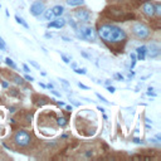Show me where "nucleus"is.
Segmentation results:
<instances>
[{"label":"nucleus","instance_id":"nucleus-1","mask_svg":"<svg viewBox=\"0 0 161 161\" xmlns=\"http://www.w3.org/2000/svg\"><path fill=\"white\" fill-rule=\"evenodd\" d=\"M98 35L101 36L102 40L108 42V43L123 42L127 38V35H126L123 29H121V28H118L116 25H111V24L101 25L99 29H98Z\"/></svg>","mask_w":161,"mask_h":161},{"label":"nucleus","instance_id":"nucleus-2","mask_svg":"<svg viewBox=\"0 0 161 161\" xmlns=\"http://www.w3.org/2000/svg\"><path fill=\"white\" fill-rule=\"evenodd\" d=\"M132 33L136 38L138 39H147L150 36V29L148 26H146L145 24H141V23H136L132 25Z\"/></svg>","mask_w":161,"mask_h":161},{"label":"nucleus","instance_id":"nucleus-3","mask_svg":"<svg viewBox=\"0 0 161 161\" xmlns=\"http://www.w3.org/2000/svg\"><path fill=\"white\" fill-rule=\"evenodd\" d=\"M14 141H15V143H16L18 146L25 147V146H28L29 142H30V135H29L26 131H24V130H19V131L15 133V136H14Z\"/></svg>","mask_w":161,"mask_h":161},{"label":"nucleus","instance_id":"nucleus-4","mask_svg":"<svg viewBox=\"0 0 161 161\" xmlns=\"http://www.w3.org/2000/svg\"><path fill=\"white\" fill-rule=\"evenodd\" d=\"M44 10H45V5H44V3L40 1V0H36V1H34V3L30 5V14L34 15V16L42 15Z\"/></svg>","mask_w":161,"mask_h":161},{"label":"nucleus","instance_id":"nucleus-5","mask_svg":"<svg viewBox=\"0 0 161 161\" xmlns=\"http://www.w3.org/2000/svg\"><path fill=\"white\" fill-rule=\"evenodd\" d=\"M77 29L83 34L86 40H94V30H93L92 26H89V25H80Z\"/></svg>","mask_w":161,"mask_h":161},{"label":"nucleus","instance_id":"nucleus-6","mask_svg":"<svg viewBox=\"0 0 161 161\" xmlns=\"http://www.w3.org/2000/svg\"><path fill=\"white\" fill-rule=\"evenodd\" d=\"M74 16L77 18L78 21L88 23L89 19H91V13H89L87 9H78V10L74 11Z\"/></svg>","mask_w":161,"mask_h":161},{"label":"nucleus","instance_id":"nucleus-7","mask_svg":"<svg viewBox=\"0 0 161 161\" xmlns=\"http://www.w3.org/2000/svg\"><path fill=\"white\" fill-rule=\"evenodd\" d=\"M147 50H146V54H148V57L151 58H156L158 54H160V45L157 43H151L148 47H146Z\"/></svg>","mask_w":161,"mask_h":161},{"label":"nucleus","instance_id":"nucleus-8","mask_svg":"<svg viewBox=\"0 0 161 161\" xmlns=\"http://www.w3.org/2000/svg\"><path fill=\"white\" fill-rule=\"evenodd\" d=\"M65 25V19H63L62 16H57V19H53L52 21L48 23V28H57L60 29Z\"/></svg>","mask_w":161,"mask_h":161},{"label":"nucleus","instance_id":"nucleus-9","mask_svg":"<svg viewBox=\"0 0 161 161\" xmlns=\"http://www.w3.org/2000/svg\"><path fill=\"white\" fill-rule=\"evenodd\" d=\"M142 11L147 16H153L155 15V5L152 3H150V1H147V3H145L142 5Z\"/></svg>","mask_w":161,"mask_h":161},{"label":"nucleus","instance_id":"nucleus-10","mask_svg":"<svg viewBox=\"0 0 161 161\" xmlns=\"http://www.w3.org/2000/svg\"><path fill=\"white\" fill-rule=\"evenodd\" d=\"M146 45H141L136 49V53H137V59L138 60H145V57H146Z\"/></svg>","mask_w":161,"mask_h":161},{"label":"nucleus","instance_id":"nucleus-11","mask_svg":"<svg viewBox=\"0 0 161 161\" xmlns=\"http://www.w3.org/2000/svg\"><path fill=\"white\" fill-rule=\"evenodd\" d=\"M52 11H53L54 16H62V14L64 13V8L62 5H55L52 8Z\"/></svg>","mask_w":161,"mask_h":161},{"label":"nucleus","instance_id":"nucleus-12","mask_svg":"<svg viewBox=\"0 0 161 161\" xmlns=\"http://www.w3.org/2000/svg\"><path fill=\"white\" fill-rule=\"evenodd\" d=\"M43 14H44V18H45V20H53V19H54V14H53L52 9L44 10V11H43Z\"/></svg>","mask_w":161,"mask_h":161},{"label":"nucleus","instance_id":"nucleus-13","mask_svg":"<svg viewBox=\"0 0 161 161\" xmlns=\"http://www.w3.org/2000/svg\"><path fill=\"white\" fill-rule=\"evenodd\" d=\"M15 20H16V23L18 24H20V25H23L25 29H29V25H28V23L23 19V18H20L19 15H15Z\"/></svg>","mask_w":161,"mask_h":161},{"label":"nucleus","instance_id":"nucleus-14","mask_svg":"<svg viewBox=\"0 0 161 161\" xmlns=\"http://www.w3.org/2000/svg\"><path fill=\"white\" fill-rule=\"evenodd\" d=\"M67 4L69 6H78V5H83L84 0H67Z\"/></svg>","mask_w":161,"mask_h":161},{"label":"nucleus","instance_id":"nucleus-15","mask_svg":"<svg viewBox=\"0 0 161 161\" xmlns=\"http://www.w3.org/2000/svg\"><path fill=\"white\" fill-rule=\"evenodd\" d=\"M13 79H14V82H15L16 84H23V82H24L23 78H21L20 75H18V74H14V75H13Z\"/></svg>","mask_w":161,"mask_h":161},{"label":"nucleus","instance_id":"nucleus-16","mask_svg":"<svg viewBox=\"0 0 161 161\" xmlns=\"http://www.w3.org/2000/svg\"><path fill=\"white\" fill-rule=\"evenodd\" d=\"M5 63H6L9 67H11L13 69H16V64H15L10 58H5Z\"/></svg>","mask_w":161,"mask_h":161},{"label":"nucleus","instance_id":"nucleus-17","mask_svg":"<svg viewBox=\"0 0 161 161\" xmlns=\"http://www.w3.org/2000/svg\"><path fill=\"white\" fill-rule=\"evenodd\" d=\"M155 14L158 15V16L161 15V4H160V3H157V4L155 5Z\"/></svg>","mask_w":161,"mask_h":161},{"label":"nucleus","instance_id":"nucleus-18","mask_svg":"<svg viewBox=\"0 0 161 161\" xmlns=\"http://www.w3.org/2000/svg\"><path fill=\"white\" fill-rule=\"evenodd\" d=\"M74 72L77 74H87V69L86 68H74Z\"/></svg>","mask_w":161,"mask_h":161},{"label":"nucleus","instance_id":"nucleus-19","mask_svg":"<svg viewBox=\"0 0 161 161\" xmlns=\"http://www.w3.org/2000/svg\"><path fill=\"white\" fill-rule=\"evenodd\" d=\"M58 125H59L60 127L65 126V125H67V118H64V117H59V118H58Z\"/></svg>","mask_w":161,"mask_h":161},{"label":"nucleus","instance_id":"nucleus-20","mask_svg":"<svg viewBox=\"0 0 161 161\" xmlns=\"http://www.w3.org/2000/svg\"><path fill=\"white\" fill-rule=\"evenodd\" d=\"M130 57H131V59H132L131 68H133V67H135V64H136V62H137V60H136V54H135V53H131V55H130Z\"/></svg>","mask_w":161,"mask_h":161},{"label":"nucleus","instance_id":"nucleus-21","mask_svg":"<svg viewBox=\"0 0 161 161\" xmlns=\"http://www.w3.org/2000/svg\"><path fill=\"white\" fill-rule=\"evenodd\" d=\"M96 96H97V97L99 98V101H101V102H103V103H107V104H108V101H107V99H106V98H104L103 96H101V93L96 92Z\"/></svg>","mask_w":161,"mask_h":161},{"label":"nucleus","instance_id":"nucleus-22","mask_svg":"<svg viewBox=\"0 0 161 161\" xmlns=\"http://www.w3.org/2000/svg\"><path fill=\"white\" fill-rule=\"evenodd\" d=\"M60 57H62V59H63V62H64V63H69V62H70V60H69V58H68L65 54L60 53Z\"/></svg>","mask_w":161,"mask_h":161},{"label":"nucleus","instance_id":"nucleus-23","mask_svg":"<svg viewBox=\"0 0 161 161\" xmlns=\"http://www.w3.org/2000/svg\"><path fill=\"white\" fill-rule=\"evenodd\" d=\"M59 80H60V83H62V84H63V86H64V87H65V88H68V87H69V86H70V84H69V83H68V82H67V80H65V79H63V78H60V79H59Z\"/></svg>","mask_w":161,"mask_h":161},{"label":"nucleus","instance_id":"nucleus-24","mask_svg":"<svg viewBox=\"0 0 161 161\" xmlns=\"http://www.w3.org/2000/svg\"><path fill=\"white\" fill-rule=\"evenodd\" d=\"M107 91H108L109 93H114V92H116V88H114L113 86L109 84V86H107Z\"/></svg>","mask_w":161,"mask_h":161},{"label":"nucleus","instance_id":"nucleus-25","mask_svg":"<svg viewBox=\"0 0 161 161\" xmlns=\"http://www.w3.org/2000/svg\"><path fill=\"white\" fill-rule=\"evenodd\" d=\"M29 63L34 67V68H36V69H40V67H39V64L36 63V62H34V60H29Z\"/></svg>","mask_w":161,"mask_h":161},{"label":"nucleus","instance_id":"nucleus-26","mask_svg":"<svg viewBox=\"0 0 161 161\" xmlns=\"http://www.w3.org/2000/svg\"><path fill=\"white\" fill-rule=\"evenodd\" d=\"M77 84H78V87H79V88H82V89H89V87H88V86H86V84H83V83H80V82H78Z\"/></svg>","mask_w":161,"mask_h":161},{"label":"nucleus","instance_id":"nucleus-27","mask_svg":"<svg viewBox=\"0 0 161 161\" xmlns=\"http://www.w3.org/2000/svg\"><path fill=\"white\" fill-rule=\"evenodd\" d=\"M147 96H152V97H155V96H156V93L153 92V89H152V88H148V91H147Z\"/></svg>","mask_w":161,"mask_h":161},{"label":"nucleus","instance_id":"nucleus-28","mask_svg":"<svg viewBox=\"0 0 161 161\" xmlns=\"http://www.w3.org/2000/svg\"><path fill=\"white\" fill-rule=\"evenodd\" d=\"M4 49H5V43H4L3 38L0 36V50H4Z\"/></svg>","mask_w":161,"mask_h":161},{"label":"nucleus","instance_id":"nucleus-29","mask_svg":"<svg viewBox=\"0 0 161 161\" xmlns=\"http://www.w3.org/2000/svg\"><path fill=\"white\" fill-rule=\"evenodd\" d=\"M69 24H70V25H72V28H73V29H74V30H75V29H77V28H78V26H77V24H75V23H74V21H73V20H72V19H70V20H69Z\"/></svg>","mask_w":161,"mask_h":161},{"label":"nucleus","instance_id":"nucleus-30","mask_svg":"<svg viewBox=\"0 0 161 161\" xmlns=\"http://www.w3.org/2000/svg\"><path fill=\"white\" fill-rule=\"evenodd\" d=\"M114 77H116L117 79H119V80H123V75H122V74H119V73H116V74H114Z\"/></svg>","mask_w":161,"mask_h":161},{"label":"nucleus","instance_id":"nucleus-31","mask_svg":"<svg viewBox=\"0 0 161 161\" xmlns=\"http://www.w3.org/2000/svg\"><path fill=\"white\" fill-rule=\"evenodd\" d=\"M24 78H25L26 80H29V82H33V80H34V78H33L31 75H29V74H26V75H25Z\"/></svg>","mask_w":161,"mask_h":161},{"label":"nucleus","instance_id":"nucleus-32","mask_svg":"<svg viewBox=\"0 0 161 161\" xmlns=\"http://www.w3.org/2000/svg\"><path fill=\"white\" fill-rule=\"evenodd\" d=\"M23 69H24V70H25L26 73H29V72H30V68H29V67H28L26 64H23Z\"/></svg>","mask_w":161,"mask_h":161},{"label":"nucleus","instance_id":"nucleus-33","mask_svg":"<svg viewBox=\"0 0 161 161\" xmlns=\"http://www.w3.org/2000/svg\"><path fill=\"white\" fill-rule=\"evenodd\" d=\"M62 39H63L64 42H72V39H70V38H68V36H65V35H63V36H62Z\"/></svg>","mask_w":161,"mask_h":161},{"label":"nucleus","instance_id":"nucleus-34","mask_svg":"<svg viewBox=\"0 0 161 161\" xmlns=\"http://www.w3.org/2000/svg\"><path fill=\"white\" fill-rule=\"evenodd\" d=\"M50 92H52L54 96H57V97H60V93H59V92H57L55 89H53V91H50Z\"/></svg>","mask_w":161,"mask_h":161},{"label":"nucleus","instance_id":"nucleus-35","mask_svg":"<svg viewBox=\"0 0 161 161\" xmlns=\"http://www.w3.org/2000/svg\"><path fill=\"white\" fill-rule=\"evenodd\" d=\"M80 54H82V55H83L84 58H87V59H89V55H88V54H87L86 52H80Z\"/></svg>","mask_w":161,"mask_h":161},{"label":"nucleus","instance_id":"nucleus-36","mask_svg":"<svg viewBox=\"0 0 161 161\" xmlns=\"http://www.w3.org/2000/svg\"><path fill=\"white\" fill-rule=\"evenodd\" d=\"M133 142H135V143H142V141H141L140 138H133Z\"/></svg>","mask_w":161,"mask_h":161},{"label":"nucleus","instance_id":"nucleus-37","mask_svg":"<svg viewBox=\"0 0 161 161\" xmlns=\"http://www.w3.org/2000/svg\"><path fill=\"white\" fill-rule=\"evenodd\" d=\"M69 101H70V102H72V103H73L74 106H79V103H78V102H75L74 99H69Z\"/></svg>","mask_w":161,"mask_h":161},{"label":"nucleus","instance_id":"nucleus-38","mask_svg":"<svg viewBox=\"0 0 161 161\" xmlns=\"http://www.w3.org/2000/svg\"><path fill=\"white\" fill-rule=\"evenodd\" d=\"M70 67H72L73 69H74V68H77V63H74V62H73V63H70Z\"/></svg>","mask_w":161,"mask_h":161},{"label":"nucleus","instance_id":"nucleus-39","mask_svg":"<svg viewBox=\"0 0 161 161\" xmlns=\"http://www.w3.org/2000/svg\"><path fill=\"white\" fill-rule=\"evenodd\" d=\"M8 86H9V84H8V82H3V87H4V88H6Z\"/></svg>","mask_w":161,"mask_h":161},{"label":"nucleus","instance_id":"nucleus-40","mask_svg":"<svg viewBox=\"0 0 161 161\" xmlns=\"http://www.w3.org/2000/svg\"><path fill=\"white\" fill-rule=\"evenodd\" d=\"M65 108H67V111H72V109H73L72 106H65Z\"/></svg>","mask_w":161,"mask_h":161},{"label":"nucleus","instance_id":"nucleus-41","mask_svg":"<svg viewBox=\"0 0 161 161\" xmlns=\"http://www.w3.org/2000/svg\"><path fill=\"white\" fill-rule=\"evenodd\" d=\"M98 111H101L102 113H104V111H106V109H104V108H102V107H98Z\"/></svg>","mask_w":161,"mask_h":161},{"label":"nucleus","instance_id":"nucleus-42","mask_svg":"<svg viewBox=\"0 0 161 161\" xmlns=\"http://www.w3.org/2000/svg\"><path fill=\"white\" fill-rule=\"evenodd\" d=\"M39 86H40V87H42V88H47V86H45V84H44V83H39Z\"/></svg>","mask_w":161,"mask_h":161},{"label":"nucleus","instance_id":"nucleus-43","mask_svg":"<svg viewBox=\"0 0 161 161\" xmlns=\"http://www.w3.org/2000/svg\"><path fill=\"white\" fill-rule=\"evenodd\" d=\"M47 88H49V89H50V88H52V89H53V84H52V83H49V84H48V86H47Z\"/></svg>","mask_w":161,"mask_h":161},{"label":"nucleus","instance_id":"nucleus-44","mask_svg":"<svg viewBox=\"0 0 161 161\" xmlns=\"http://www.w3.org/2000/svg\"><path fill=\"white\" fill-rule=\"evenodd\" d=\"M45 38H52V34H49V33H47V34H45Z\"/></svg>","mask_w":161,"mask_h":161},{"label":"nucleus","instance_id":"nucleus-45","mask_svg":"<svg viewBox=\"0 0 161 161\" xmlns=\"http://www.w3.org/2000/svg\"><path fill=\"white\" fill-rule=\"evenodd\" d=\"M111 84V80H106V86H109Z\"/></svg>","mask_w":161,"mask_h":161},{"label":"nucleus","instance_id":"nucleus-46","mask_svg":"<svg viewBox=\"0 0 161 161\" xmlns=\"http://www.w3.org/2000/svg\"><path fill=\"white\" fill-rule=\"evenodd\" d=\"M58 104H59V106H65V104H64V103H63V102H60V101H59V102H58Z\"/></svg>","mask_w":161,"mask_h":161},{"label":"nucleus","instance_id":"nucleus-47","mask_svg":"<svg viewBox=\"0 0 161 161\" xmlns=\"http://www.w3.org/2000/svg\"><path fill=\"white\" fill-rule=\"evenodd\" d=\"M0 8H1V4H0Z\"/></svg>","mask_w":161,"mask_h":161}]
</instances>
